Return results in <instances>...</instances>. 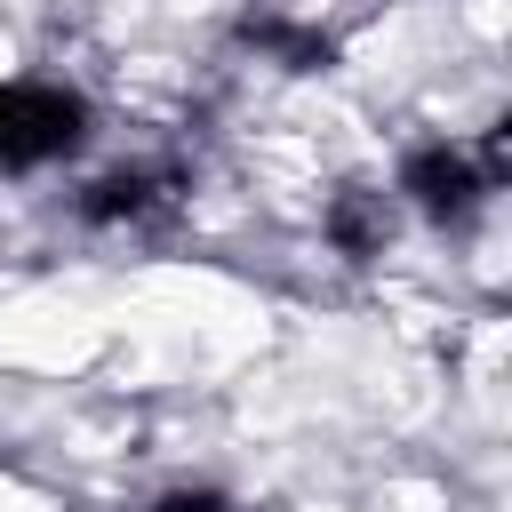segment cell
<instances>
[{
	"mask_svg": "<svg viewBox=\"0 0 512 512\" xmlns=\"http://www.w3.org/2000/svg\"><path fill=\"white\" fill-rule=\"evenodd\" d=\"M168 200H176V176L168 168H104L80 192V216L88 224H152Z\"/></svg>",
	"mask_w": 512,
	"mask_h": 512,
	"instance_id": "obj_3",
	"label": "cell"
},
{
	"mask_svg": "<svg viewBox=\"0 0 512 512\" xmlns=\"http://www.w3.org/2000/svg\"><path fill=\"white\" fill-rule=\"evenodd\" d=\"M240 40H248L264 64H280V72H328V64H336V32H320V24H304V16H280V8L240 16Z\"/></svg>",
	"mask_w": 512,
	"mask_h": 512,
	"instance_id": "obj_4",
	"label": "cell"
},
{
	"mask_svg": "<svg viewBox=\"0 0 512 512\" xmlns=\"http://www.w3.org/2000/svg\"><path fill=\"white\" fill-rule=\"evenodd\" d=\"M152 512H240L224 488H200V480H176V488H160L152 496Z\"/></svg>",
	"mask_w": 512,
	"mask_h": 512,
	"instance_id": "obj_6",
	"label": "cell"
},
{
	"mask_svg": "<svg viewBox=\"0 0 512 512\" xmlns=\"http://www.w3.org/2000/svg\"><path fill=\"white\" fill-rule=\"evenodd\" d=\"M496 176H504V136L488 152L440 136V144H416L400 160V200L416 216H432V224H464V216H480V200L496 192Z\"/></svg>",
	"mask_w": 512,
	"mask_h": 512,
	"instance_id": "obj_2",
	"label": "cell"
},
{
	"mask_svg": "<svg viewBox=\"0 0 512 512\" xmlns=\"http://www.w3.org/2000/svg\"><path fill=\"white\" fill-rule=\"evenodd\" d=\"M328 240L344 248V256H376L384 248V232H392V208H384V192H344V200H328Z\"/></svg>",
	"mask_w": 512,
	"mask_h": 512,
	"instance_id": "obj_5",
	"label": "cell"
},
{
	"mask_svg": "<svg viewBox=\"0 0 512 512\" xmlns=\"http://www.w3.org/2000/svg\"><path fill=\"white\" fill-rule=\"evenodd\" d=\"M88 144V96L64 80H0V168H56Z\"/></svg>",
	"mask_w": 512,
	"mask_h": 512,
	"instance_id": "obj_1",
	"label": "cell"
}]
</instances>
